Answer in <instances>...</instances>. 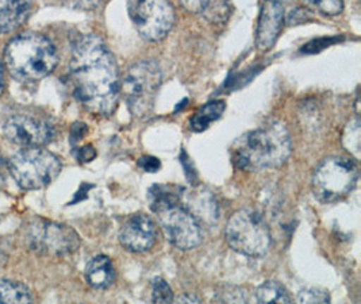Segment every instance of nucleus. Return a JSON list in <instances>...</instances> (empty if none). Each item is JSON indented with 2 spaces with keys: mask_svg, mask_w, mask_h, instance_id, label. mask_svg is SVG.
Here are the masks:
<instances>
[{
  "mask_svg": "<svg viewBox=\"0 0 361 304\" xmlns=\"http://www.w3.org/2000/svg\"><path fill=\"white\" fill-rule=\"evenodd\" d=\"M69 79L73 95L84 109L98 115L115 111L121 97V79L114 56L100 37L87 34L75 44Z\"/></svg>",
  "mask_w": 361,
  "mask_h": 304,
  "instance_id": "obj_1",
  "label": "nucleus"
},
{
  "mask_svg": "<svg viewBox=\"0 0 361 304\" xmlns=\"http://www.w3.org/2000/svg\"><path fill=\"white\" fill-rule=\"evenodd\" d=\"M291 149L288 130L274 121L238 138L231 146V161L247 172L275 169L288 160Z\"/></svg>",
  "mask_w": 361,
  "mask_h": 304,
  "instance_id": "obj_2",
  "label": "nucleus"
},
{
  "mask_svg": "<svg viewBox=\"0 0 361 304\" xmlns=\"http://www.w3.org/2000/svg\"><path fill=\"white\" fill-rule=\"evenodd\" d=\"M6 65L19 81H37L47 78L59 63V56L49 39L37 32L18 35L6 48Z\"/></svg>",
  "mask_w": 361,
  "mask_h": 304,
  "instance_id": "obj_3",
  "label": "nucleus"
},
{
  "mask_svg": "<svg viewBox=\"0 0 361 304\" xmlns=\"http://www.w3.org/2000/svg\"><path fill=\"white\" fill-rule=\"evenodd\" d=\"M230 248L240 255L263 257L271 248V231L263 215L253 208L235 211L225 229Z\"/></svg>",
  "mask_w": 361,
  "mask_h": 304,
  "instance_id": "obj_4",
  "label": "nucleus"
},
{
  "mask_svg": "<svg viewBox=\"0 0 361 304\" xmlns=\"http://www.w3.org/2000/svg\"><path fill=\"white\" fill-rule=\"evenodd\" d=\"M359 181L356 160L334 156L322 161L314 171L312 190L321 203H336L352 193Z\"/></svg>",
  "mask_w": 361,
  "mask_h": 304,
  "instance_id": "obj_5",
  "label": "nucleus"
},
{
  "mask_svg": "<svg viewBox=\"0 0 361 304\" xmlns=\"http://www.w3.org/2000/svg\"><path fill=\"white\" fill-rule=\"evenodd\" d=\"M11 176L25 190L49 186L61 172V161L42 146L25 147L8 162Z\"/></svg>",
  "mask_w": 361,
  "mask_h": 304,
  "instance_id": "obj_6",
  "label": "nucleus"
},
{
  "mask_svg": "<svg viewBox=\"0 0 361 304\" xmlns=\"http://www.w3.org/2000/svg\"><path fill=\"white\" fill-rule=\"evenodd\" d=\"M161 81V69L154 61L137 63L128 71L121 81V94L135 116L152 111Z\"/></svg>",
  "mask_w": 361,
  "mask_h": 304,
  "instance_id": "obj_7",
  "label": "nucleus"
},
{
  "mask_svg": "<svg viewBox=\"0 0 361 304\" xmlns=\"http://www.w3.org/2000/svg\"><path fill=\"white\" fill-rule=\"evenodd\" d=\"M26 238L30 249L41 256H69L80 246V237L72 227L45 219H34Z\"/></svg>",
  "mask_w": 361,
  "mask_h": 304,
  "instance_id": "obj_8",
  "label": "nucleus"
},
{
  "mask_svg": "<svg viewBox=\"0 0 361 304\" xmlns=\"http://www.w3.org/2000/svg\"><path fill=\"white\" fill-rule=\"evenodd\" d=\"M175 19V10L169 0H137L133 8L137 32L150 42L164 39L173 28Z\"/></svg>",
  "mask_w": 361,
  "mask_h": 304,
  "instance_id": "obj_9",
  "label": "nucleus"
},
{
  "mask_svg": "<svg viewBox=\"0 0 361 304\" xmlns=\"http://www.w3.org/2000/svg\"><path fill=\"white\" fill-rule=\"evenodd\" d=\"M166 240L180 250L195 249L202 242V227L197 218L179 205L164 208L157 212Z\"/></svg>",
  "mask_w": 361,
  "mask_h": 304,
  "instance_id": "obj_10",
  "label": "nucleus"
},
{
  "mask_svg": "<svg viewBox=\"0 0 361 304\" xmlns=\"http://www.w3.org/2000/svg\"><path fill=\"white\" fill-rule=\"evenodd\" d=\"M4 133L13 144L38 147L49 144L54 135V128L44 119L30 115H16L7 121Z\"/></svg>",
  "mask_w": 361,
  "mask_h": 304,
  "instance_id": "obj_11",
  "label": "nucleus"
},
{
  "mask_svg": "<svg viewBox=\"0 0 361 304\" xmlns=\"http://www.w3.org/2000/svg\"><path fill=\"white\" fill-rule=\"evenodd\" d=\"M157 240V227L148 215L138 214L128 219L119 231L121 245L132 253H144Z\"/></svg>",
  "mask_w": 361,
  "mask_h": 304,
  "instance_id": "obj_12",
  "label": "nucleus"
},
{
  "mask_svg": "<svg viewBox=\"0 0 361 304\" xmlns=\"http://www.w3.org/2000/svg\"><path fill=\"white\" fill-rule=\"evenodd\" d=\"M284 25V7L278 0H265L257 25L256 45L262 51L274 47Z\"/></svg>",
  "mask_w": 361,
  "mask_h": 304,
  "instance_id": "obj_13",
  "label": "nucleus"
},
{
  "mask_svg": "<svg viewBox=\"0 0 361 304\" xmlns=\"http://www.w3.org/2000/svg\"><path fill=\"white\" fill-rule=\"evenodd\" d=\"M34 0H0V34L14 32L30 16Z\"/></svg>",
  "mask_w": 361,
  "mask_h": 304,
  "instance_id": "obj_14",
  "label": "nucleus"
},
{
  "mask_svg": "<svg viewBox=\"0 0 361 304\" xmlns=\"http://www.w3.org/2000/svg\"><path fill=\"white\" fill-rule=\"evenodd\" d=\"M85 280L92 288L111 287L115 281V268L110 257H94L85 267Z\"/></svg>",
  "mask_w": 361,
  "mask_h": 304,
  "instance_id": "obj_15",
  "label": "nucleus"
},
{
  "mask_svg": "<svg viewBox=\"0 0 361 304\" xmlns=\"http://www.w3.org/2000/svg\"><path fill=\"white\" fill-rule=\"evenodd\" d=\"M181 195L180 188L165 184H154L148 193L149 207L154 214H157L164 208L181 203Z\"/></svg>",
  "mask_w": 361,
  "mask_h": 304,
  "instance_id": "obj_16",
  "label": "nucleus"
},
{
  "mask_svg": "<svg viewBox=\"0 0 361 304\" xmlns=\"http://www.w3.org/2000/svg\"><path fill=\"white\" fill-rule=\"evenodd\" d=\"M225 102L224 100H214L204 104L199 111L191 118L190 126L192 131H204L213 122L218 121L225 111Z\"/></svg>",
  "mask_w": 361,
  "mask_h": 304,
  "instance_id": "obj_17",
  "label": "nucleus"
},
{
  "mask_svg": "<svg viewBox=\"0 0 361 304\" xmlns=\"http://www.w3.org/2000/svg\"><path fill=\"white\" fill-rule=\"evenodd\" d=\"M255 299L257 303H293V298L288 291L275 280L265 281L259 286L255 292Z\"/></svg>",
  "mask_w": 361,
  "mask_h": 304,
  "instance_id": "obj_18",
  "label": "nucleus"
},
{
  "mask_svg": "<svg viewBox=\"0 0 361 304\" xmlns=\"http://www.w3.org/2000/svg\"><path fill=\"white\" fill-rule=\"evenodd\" d=\"M29 288L18 281L0 280V303H32Z\"/></svg>",
  "mask_w": 361,
  "mask_h": 304,
  "instance_id": "obj_19",
  "label": "nucleus"
},
{
  "mask_svg": "<svg viewBox=\"0 0 361 304\" xmlns=\"http://www.w3.org/2000/svg\"><path fill=\"white\" fill-rule=\"evenodd\" d=\"M343 145L345 149L357 161L360 159L361 149V126L359 116L350 119L346 125L343 135Z\"/></svg>",
  "mask_w": 361,
  "mask_h": 304,
  "instance_id": "obj_20",
  "label": "nucleus"
},
{
  "mask_svg": "<svg viewBox=\"0 0 361 304\" xmlns=\"http://www.w3.org/2000/svg\"><path fill=\"white\" fill-rule=\"evenodd\" d=\"M305 4L324 16H338L344 10V0H303Z\"/></svg>",
  "mask_w": 361,
  "mask_h": 304,
  "instance_id": "obj_21",
  "label": "nucleus"
},
{
  "mask_svg": "<svg viewBox=\"0 0 361 304\" xmlns=\"http://www.w3.org/2000/svg\"><path fill=\"white\" fill-rule=\"evenodd\" d=\"M230 14V6L228 0H210L206 8L202 11V16L212 22H222Z\"/></svg>",
  "mask_w": 361,
  "mask_h": 304,
  "instance_id": "obj_22",
  "label": "nucleus"
},
{
  "mask_svg": "<svg viewBox=\"0 0 361 304\" xmlns=\"http://www.w3.org/2000/svg\"><path fill=\"white\" fill-rule=\"evenodd\" d=\"M296 300L299 303H330V295L325 289L309 287L299 292Z\"/></svg>",
  "mask_w": 361,
  "mask_h": 304,
  "instance_id": "obj_23",
  "label": "nucleus"
},
{
  "mask_svg": "<svg viewBox=\"0 0 361 304\" xmlns=\"http://www.w3.org/2000/svg\"><path fill=\"white\" fill-rule=\"evenodd\" d=\"M152 300L154 303H172L173 302V292L164 279H161V277L154 279Z\"/></svg>",
  "mask_w": 361,
  "mask_h": 304,
  "instance_id": "obj_24",
  "label": "nucleus"
},
{
  "mask_svg": "<svg viewBox=\"0 0 361 304\" xmlns=\"http://www.w3.org/2000/svg\"><path fill=\"white\" fill-rule=\"evenodd\" d=\"M231 292L230 291H224V292H219V299L222 302H226V303H241V302H247V296H245V292L241 291L240 288H235V287H231Z\"/></svg>",
  "mask_w": 361,
  "mask_h": 304,
  "instance_id": "obj_25",
  "label": "nucleus"
},
{
  "mask_svg": "<svg viewBox=\"0 0 361 304\" xmlns=\"http://www.w3.org/2000/svg\"><path fill=\"white\" fill-rule=\"evenodd\" d=\"M138 165H140V168H141V169H144L145 172H148V174H154V172H157V171L160 169L161 162H160L159 159H156V157L145 156V157H142V159H140V160H138Z\"/></svg>",
  "mask_w": 361,
  "mask_h": 304,
  "instance_id": "obj_26",
  "label": "nucleus"
},
{
  "mask_svg": "<svg viewBox=\"0 0 361 304\" xmlns=\"http://www.w3.org/2000/svg\"><path fill=\"white\" fill-rule=\"evenodd\" d=\"M210 0H180L183 7L190 11V13H195V14H202V11L206 8V6L209 4Z\"/></svg>",
  "mask_w": 361,
  "mask_h": 304,
  "instance_id": "obj_27",
  "label": "nucleus"
},
{
  "mask_svg": "<svg viewBox=\"0 0 361 304\" xmlns=\"http://www.w3.org/2000/svg\"><path fill=\"white\" fill-rule=\"evenodd\" d=\"M66 6L76 10H92L98 6L102 0H63Z\"/></svg>",
  "mask_w": 361,
  "mask_h": 304,
  "instance_id": "obj_28",
  "label": "nucleus"
},
{
  "mask_svg": "<svg viewBox=\"0 0 361 304\" xmlns=\"http://www.w3.org/2000/svg\"><path fill=\"white\" fill-rule=\"evenodd\" d=\"M310 19V13H309V10H303V8H296V10H293L287 18H284V20L287 22V23H290V25H293V23H302V22H306V20H309Z\"/></svg>",
  "mask_w": 361,
  "mask_h": 304,
  "instance_id": "obj_29",
  "label": "nucleus"
},
{
  "mask_svg": "<svg viewBox=\"0 0 361 304\" xmlns=\"http://www.w3.org/2000/svg\"><path fill=\"white\" fill-rule=\"evenodd\" d=\"M75 157L80 162H90L97 157V150L91 145H87L75 152Z\"/></svg>",
  "mask_w": 361,
  "mask_h": 304,
  "instance_id": "obj_30",
  "label": "nucleus"
},
{
  "mask_svg": "<svg viewBox=\"0 0 361 304\" xmlns=\"http://www.w3.org/2000/svg\"><path fill=\"white\" fill-rule=\"evenodd\" d=\"M87 130L88 128L84 123H75L71 130V142L78 144L87 134Z\"/></svg>",
  "mask_w": 361,
  "mask_h": 304,
  "instance_id": "obj_31",
  "label": "nucleus"
},
{
  "mask_svg": "<svg viewBox=\"0 0 361 304\" xmlns=\"http://www.w3.org/2000/svg\"><path fill=\"white\" fill-rule=\"evenodd\" d=\"M7 174H10V171H8V164L4 161V159H3L1 154H0V183H3V181L6 180Z\"/></svg>",
  "mask_w": 361,
  "mask_h": 304,
  "instance_id": "obj_32",
  "label": "nucleus"
},
{
  "mask_svg": "<svg viewBox=\"0 0 361 304\" xmlns=\"http://www.w3.org/2000/svg\"><path fill=\"white\" fill-rule=\"evenodd\" d=\"M178 302H180V303H200V299L197 298V296H188V295H185V296L179 298Z\"/></svg>",
  "mask_w": 361,
  "mask_h": 304,
  "instance_id": "obj_33",
  "label": "nucleus"
},
{
  "mask_svg": "<svg viewBox=\"0 0 361 304\" xmlns=\"http://www.w3.org/2000/svg\"><path fill=\"white\" fill-rule=\"evenodd\" d=\"M4 91V71H3V64L0 61V95Z\"/></svg>",
  "mask_w": 361,
  "mask_h": 304,
  "instance_id": "obj_34",
  "label": "nucleus"
},
{
  "mask_svg": "<svg viewBox=\"0 0 361 304\" xmlns=\"http://www.w3.org/2000/svg\"><path fill=\"white\" fill-rule=\"evenodd\" d=\"M280 3H284V1H291V0H278Z\"/></svg>",
  "mask_w": 361,
  "mask_h": 304,
  "instance_id": "obj_35",
  "label": "nucleus"
}]
</instances>
